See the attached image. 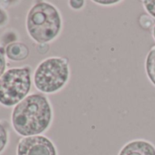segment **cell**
<instances>
[{
	"mask_svg": "<svg viewBox=\"0 0 155 155\" xmlns=\"http://www.w3.org/2000/svg\"><path fill=\"white\" fill-rule=\"evenodd\" d=\"M6 57L13 61H22L28 58L29 55V48L22 42H13L8 44L6 48Z\"/></svg>",
	"mask_w": 155,
	"mask_h": 155,
	"instance_id": "cell-7",
	"label": "cell"
},
{
	"mask_svg": "<svg viewBox=\"0 0 155 155\" xmlns=\"http://www.w3.org/2000/svg\"><path fill=\"white\" fill-rule=\"evenodd\" d=\"M145 70L149 81L155 86V46L150 49L146 56Z\"/></svg>",
	"mask_w": 155,
	"mask_h": 155,
	"instance_id": "cell-8",
	"label": "cell"
},
{
	"mask_svg": "<svg viewBox=\"0 0 155 155\" xmlns=\"http://www.w3.org/2000/svg\"><path fill=\"white\" fill-rule=\"evenodd\" d=\"M52 119L51 104L41 93L28 95L14 107L11 115L15 131L23 137L40 135L49 128Z\"/></svg>",
	"mask_w": 155,
	"mask_h": 155,
	"instance_id": "cell-1",
	"label": "cell"
},
{
	"mask_svg": "<svg viewBox=\"0 0 155 155\" xmlns=\"http://www.w3.org/2000/svg\"><path fill=\"white\" fill-rule=\"evenodd\" d=\"M93 3H96V4H100V5H102V6H113V5H116V4H119L120 3V0H115V1H101V0H94Z\"/></svg>",
	"mask_w": 155,
	"mask_h": 155,
	"instance_id": "cell-15",
	"label": "cell"
},
{
	"mask_svg": "<svg viewBox=\"0 0 155 155\" xmlns=\"http://www.w3.org/2000/svg\"><path fill=\"white\" fill-rule=\"evenodd\" d=\"M27 30L38 44H47L58 37L62 29V18L58 9L50 3L38 1L27 16Z\"/></svg>",
	"mask_w": 155,
	"mask_h": 155,
	"instance_id": "cell-2",
	"label": "cell"
},
{
	"mask_svg": "<svg viewBox=\"0 0 155 155\" xmlns=\"http://www.w3.org/2000/svg\"><path fill=\"white\" fill-rule=\"evenodd\" d=\"M8 143V131L7 128L0 122V153L6 149Z\"/></svg>",
	"mask_w": 155,
	"mask_h": 155,
	"instance_id": "cell-9",
	"label": "cell"
},
{
	"mask_svg": "<svg viewBox=\"0 0 155 155\" xmlns=\"http://www.w3.org/2000/svg\"><path fill=\"white\" fill-rule=\"evenodd\" d=\"M68 5L74 10H81L84 8L85 1L84 0H70L68 1Z\"/></svg>",
	"mask_w": 155,
	"mask_h": 155,
	"instance_id": "cell-13",
	"label": "cell"
},
{
	"mask_svg": "<svg viewBox=\"0 0 155 155\" xmlns=\"http://www.w3.org/2000/svg\"><path fill=\"white\" fill-rule=\"evenodd\" d=\"M7 60H6V51L5 48L0 47V78L7 71Z\"/></svg>",
	"mask_w": 155,
	"mask_h": 155,
	"instance_id": "cell-11",
	"label": "cell"
},
{
	"mask_svg": "<svg viewBox=\"0 0 155 155\" xmlns=\"http://www.w3.org/2000/svg\"><path fill=\"white\" fill-rule=\"evenodd\" d=\"M142 4L147 13L155 18V0H144Z\"/></svg>",
	"mask_w": 155,
	"mask_h": 155,
	"instance_id": "cell-10",
	"label": "cell"
},
{
	"mask_svg": "<svg viewBox=\"0 0 155 155\" xmlns=\"http://www.w3.org/2000/svg\"><path fill=\"white\" fill-rule=\"evenodd\" d=\"M31 89V68L29 67L8 69L0 78V104L17 106L25 100Z\"/></svg>",
	"mask_w": 155,
	"mask_h": 155,
	"instance_id": "cell-4",
	"label": "cell"
},
{
	"mask_svg": "<svg viewBox=\"0 0 155 155\" xmlns=\"http://www.w3.org/2000/svg\"><path fill=\"white\" fill-rule=\"evenodd\" d=\"M17 155H58L54 143L42 135L22 138L17 147Z\"/></svg>",
	"mask_w": 155,
	"mask_h": 155,
	"instance_id": "cell-5",
	"label": "cell"
},
{
	"mask_svg": "<svg viewBox=\"0 0 155 155\" xmlns=\"http://www.w3.org/2000/svg\"><path fill=\"white\" fill-rule=\"evenodd\" d=\"M140 24L145 29H148L150 27H152V28L154 27L152 18H150V17H148L147 15H141V17L140 18Z\"/></svg>",
	"mask_w": 155,
	"mask_h": 155,
	"instance_id": "cell-12",
	"label": "cell"
},
{
	"mask_svg": "<svg viewBox=\"0 0 155 155\" xmlns=\"http://www.w3.org/2000/svg\"><path fill=\"white\" fill-rule=\"evenodd\" d=\"M8 22V16L5 9L0 7V28L6 26Z\"/></svg>",
	"mask_w": 155,
	"mask_h": 155,
	"instance_id": "cell-14",
	"label": "cell"
},
{
	"mask_svg": "<svg viewBox=\"0 0 155 155\" xmlns=\"http://www.w3.org/2000/svg\"><path fill=\"white\" fill-rule=\"evenodd\" d=\"M152 37L155 40V24H154V27L152 28Z\"/></svg>",
	"mask_w": 155,
	"mask_h": 155,
	"instance_id": "cell-16",
	"label": "cell"
},
{
	"mask_svg": "<svg viewBox=\"0 0 155 155\" xmlns=\"http://www.w3.org/2000/svg\"><path fill=\"white\" fill-rule=\"evenodd\" d=\"M69 79L68 62L64 58L52 57L41 61L34 72V85L45 94H53L65 87Z\"/></svg>",
	"mask_w": 155,
	"mask_h": 155,
	"instance_id": "cell-3",
	"label": "cell"
},
{
	"mask_svg": "<svg viewBox=\"0 0 155 155\" xmlns=\"http://www.w3.org/2000/svg\"><path fill=\"white\" fill-rule=\"evenodd\" d=\"M118 155H155V146L145 140H134L125 144Z\"/></svg>",
	"mask_w": 155,
	"mask_h": 155,
	"instance_id": "cell-6",
	"label": "cell"
}]
</instances>
